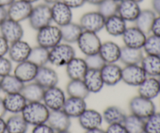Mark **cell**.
I'll return each instance as SVG.
<instances>
[{"label":"cell","mask_w":160,"mask_h":133,"mask_svg":"<svg viewBox=\"0 0 160 133\" xmlns=\"http://www.w3.org/2000/svg\"><path fill=\"white\" fill-rule=\"evenodd\" d=\"M0 133H6V122L3 118H0Z\"/></svg>","instance_id":"obj_52"},{"label":"cell","mask_w":160,"mask_h":133,"mask_svg":"<svg viewBox=\"0 0 160 133\" xmlns=\"http://www.w3.org/2000/svg\"><path fill=\"white\" fill-rule=\"evenodd\" d=\"M56 133H71L69 130H64V131H59V132H56Z\"/></svg>","instance_id":"obj_58"},{"label":"cell","mask_w":160,"mask_h":133,"mask_svg":"<svg viewBox=\"0 0 160 133\" xmlns=\"http://www.w3.org/2000/svg\"><path fill=\"white\" fill-rule=\"evenodd\" d=\"M139 3L134 0H122L118 3L117 14L126 22H134L140 13Z\"/></svg>","instance_id":"obj_17"},{"label":"cell","mask_w":160,"mask_h":133,"mask_svg":"<svg viewBox=\"0 0 160 133\" xmlns=\"http://www.w3.org/2000/svg\"><path fill=\"white\" fill-rule=\"evenodd\" d=\"M49 50L37 45L31 48V53L28 57V61L34 63L38 67L44 66L48 63Z\"/></svg>","instance_id":"obj_37"},{"label":"cell","mask_w":160,"mask_h":133,"mask_svg":"<svg viewBox=\"0 0 160 133\" xmlns=\"http://www.w3.org/2000/svg\"><path fill=\"white\" fill-rule=\"evenodd\" d=\"M15 0H0V7L7 8L10 6Z\"/></svg>","instance_id":"obj_53"},{"label":"cell","mask_w":160,"mask_h":133,"mask_svg":"<svg viewBox=\"0 0 160 133\" xmlns=\"http://www.w3.org/2000/svg\"><path fill=\"white\" fill-rule=\"evenodd\" d=\"M71 118L62 110L50 111L47 123L55 132L69 130L71 126Z\"/></svg>","instance_id":"obj_20"},{"label":"cell","mask_w":160,"mask_h":133,"mask_svg":"<svg viewBox=\"0 0 160 133\" xmlns=\"http://www.w3.org/2000/svg\"><path fill=\"white\" fill-rule=\"evenodd\" d=\"M6 107H5L4 102H3V98L0 97V118H3L6 114Z\"/></svg>","instance_id":"obj_51"},{"label":"cell","mask_w":160,"mask_h":133,"mask_svg":"<svg viewBox=\"0 0 160 133\" xmlns=\"http://www.w3.org/2000/svg\"><path fill=\"white\" fill-rule=\"evenodd\" d=\"M100 72L105 85L112 87L122 81V68L117 63H106Z\"/></svg>","instance_id":"obj_16"},{"label":"cell","mask_w":160,"mask_h":133,"mask_svg":"<svg viewBox=\"0 0 160 133\" xmlns=\"http://www.w3.org/2000/svg\"><path fill=\"white\" fill-rule=\"evenodd\" d=\"M142 48H134L123 45L120 49V60L124 65L140 64L144 58Z\"/></svg>","instance_id":"obj_28"},{"label":"cell","mask_w":160,"mask_h":133,"mask_svg":"<svg viewBox=\"0 0 160 133\" xmlns=\"http://www.w3.org/2000/svg\"><path fill=\"white\" fill-rule=\"evenodd\" d=\"M67 93L69 97L82 99H86L90 94L82 79H70L67 85Z\"/></svg>","instance_id":"obj_36"},{"label":"cell","mask_w":160,"mask_h":133,"mask_svg":"<svg viewBox=\"0 0 160 133\" xmlns=\"http://www.w3.org/2000/svg\"><path fill=\"white\" fill-rule=\"evenodd\" d=\"M127 22L118 14L106 18L104 28L106 32L112 37H120L123 35L127 29Z\"/></svg>","instance_id":"obj_27"},{"label":"cell","mask_w":160,"mask_h":133,"mask_svg":"<svg viewBox=\"0 0 160 133\" xmlns=\"http://www.w3.org/2000/svg\"><path fill=\"white\" fill-rule=\"evenodd\" d=\"M34 81L44 89H48L57 86L59 76L53 69L44 65L38 67Z\"/></svg>","instance_id":"obj_18"},{"label":"cell","mask_w":160,"mask_h":133,"mask_svg":"<svg viewBox=\"0 0 160 133\" xmlns=\"http://www.w3.org/2000/svg\"><path fill=\"white\" fill-rule=\"evenodd\" d=\"M115 2H120V1H122V0H114Z\"/></svg>","instance_id":"obj_61"},{"label":"cell","mask_w":160,"mask_h":133,"mask_svg":"<svg viewBox=\"0 0 160 133\" xmlns=\"http://www.w3.org/2000/svg\"><path fill=\"white\" fill-rule=\"evenodd\" d=\"M156 16L157 15L152 9H142L139 15L138 16L137 19L134 21L135 26L143 31L145 34H150L152 26Z\"/></svg>","instance_id":"obj_29"},{"label":"cell","mask_w":160,"mask_h":133,"mask_svg":"<svg viewBox=\"0 0 160 133\" xmlns=\"http://www.w3.org/2000/svg\"><path fill=\"white\" fill-rule=\"evenodd\" d=\"M28 21L31 27L35 31L51 24L52 22L51 6L44 2L33 6Z\"/></svg>","instance_id":"obj_4"},{"label":"cell","mask_w":160,"mask_h":133,"mask_svg":"<svg viewBox=\"0 0 160 133\" xmlns=\"http://www.w3.org/2000/svg\"><path fill=\"white\" fill-rule=\"evenodd\" d=\"M145 120L131 114L127 115L123 125L128 133H145Z\"/></svg>","instance_id":"obj_38"},{"label":"cell","mask_w":160,"mask_h":133,"mask_svg":"<svg viewBox=\"0 0 160 133\" xmlns=\"http://www.w3.org/2000/svg\"><path fill=\"white\" fill-rule=\"evenodd\" d=\"M12 70V61L5 56L0 57V78L10 74Z\"/></svg>","instance_id":"obj_43"},{"label":"cell","mask_w":160,"mask_h":133,"mask_svg":"<svg viewBox=\"0 0 160 133\" xmlns=\"http://www.w3.org/2000/svg\"><path fill=\"white\" fill-rule=\"evenodd\" d=\"M33 9V5L22 0H15L7 7L8 18L20 22L28 20Z\"/></svg>","instance_id":"obj_11"},{"label":"cell","mask_w":160,"mask_h":133,"mask_svg":"<svg viewBox=\"0 0 160 133\" xmlns=\"http://www.w3.org/2000/svg\"><path fill=\"white\" fill-rule=\"evenodd\" d=\"M158 78V80H159V87H160V76H159V77H157Z\"/></svg>","instance_id":"obj_60"},{"label":"cell","mask_w":160,"mask_h":133,"mask_svg":"<svg viewBox=\"0 0 160 133\" xmlns=\"http://www.w3.org/2000/svg\"><path fill=\"white\" fill-rule=\"evenodd\" d=\"M89 93H97L102 90L104 87L100 70L88 69L82 79Z\"/></svg>","instance_id":"obj_23"},{"label":"cell","mask_w":160,"mask_h":133,"mask_svg":"<svg viewBox=\"0 0 160 133\" xmlns=\"http://www.w3.org/2000/svg\"><path fill=\"white\" fill-rule=\"evenodd\" d=\"M0 33L1 35L11 44L22 40L24 32L20 23L7 18L0 25Z\"/></svg>","instance_id":"obj_10"},{"label":"cell","mask_w":160,"mask_h":133,"mask_svg":"<svg viewBox=\"0 0 160 133\" xmlns=\"http://www.w3.org/2000/svg\"><path fill=\"white\" fill-rule=\"evenodd\" d=\"M36 41L38 45L50 50L62 41L60 27L49 24L37 31Z\"/></svg>","instance_id":"obj_2"},{"label":"cell","mask_w":160,"mask_h":133,"mask_svg":"<svg viewBox=\"0 0 160 133\" xmlns=\"http://www.w3.org/2000/svg\"><path fill=\"white\" fill-rule=\"evenodd\" d=\"M142 49L146 55L160 56V36L152 34L148 36Z\"/></svg>","instance_id":"obj_39"},{"label":"cell","mask_w":160,"mask_h":133,"mask_svg":"<svg viewBox=\"0 0 160 133\" xmlns=\"http://www.w3.org/2000/svg\"><path fill=\"white\" fill-rule=\"evenodd\" d=\"M87 109V104H86L85 99L78 97H69L65 101L62 110L70 117L72 118H77Z\"/></svg>","instance_id":"obj_24"},{"label":"cell","mask_w":160,"mask_h":133,"mask_svg":"<svg viewBox=\"0 0 160 133\" xmlns=\"http://www.w3.org/2000/svg\"><path fill=\"white\" fill-rule=\"evenodd\" d=\"M145 133H160V112H155L145 119Z\"/></svg>","instance_id":"obj_41"},{"label":"cell","mask_w":160,"mask_h":133,"mask_svg":"<svg viewBox=\"0 0 160 133\" xmlns=\"http://www.w3.org/2000/svg\"><path fill=\"white\" fill-rule=\"evenodd\" d=\"M88 69L100 70L105 65L106 62L98 53L86 56L84 59Z\"/></svg>","instance_id":"obj_42"},{"label":"cell","mask_w":160,"mask_h":133,"mask_svg":"<svg viewBox=\"0 0 160 133\" xmlns=\"http://www.w3.org/2000/svg\"><path fill=\"white\" fill-rule=\"evenodd\" d=\"M152 7L156 15L160 16V0H152Z\"/></svg>","instance_id":"obj_49"},{"label":"cell","mask_w":160,"mask_h":133,"mask_svg":"<svg viewBox=\"0 0 160 133\" xmlns=\"http://www.w3.org/2000/svg\"><path fill=\"white\" fill-rule=\"evenodd\" d=\"M44 2H45V3H46V4H48V5H52L54 4V3L56 2H58L59 1H62V0H43Z\"/></svg>","instance_id":"obj_56"},{"label":"cell","mask_w":160,"mask_h":133,"mask_svg":"<svg viewBox=\"0 0 160 133\" xmlns=\"http://www.w3.org/2000/svg\"><path fill=\"white\" fill-rule=\"evenodd\" d=\"M102 42L97 33L83 31L77 41L80 51L85 56L98 53Z\"/></svg>","instance_id":"obj_6"},{"label":"cell","mask_w":160,"mask_h":133,"mask_svg":"<svg viewBox=\"0 0 160 133\" xmlns=\"http://www.w3.org/2000/svg\"><path fill=\"white\" fill-rule=\"evenodd\" d=\"M24 84L15 75L10 74L0 78L1 90L6 94L8 93H21Z\"/></svg>","instance_id":"obj_30"},{"label":"cell","mask_w":160,"mask_h":133,"mask_svg":"<svg viewBox=\"0 0 160 133\" xmlns=\"http://www.w3.org/2000/svg\"><path fill=\"white\" fill-rule=\"evenodd\" d=\"M120 49L121 47L117 43L108 40L102 43L98 54L106 63H117L120 60Z\"/></svg>","instance_id":"obj_25"},{"label":"cell","mask_w":160,"mask_h":133,"mask_svg":"<svg viewBox=\"0 0 160 133\" xmlns=\"http://www.w3.org/2000/svg\"><path fill=\"white\" fill-rule=\"evenodd\" d=\"M129 110L131 114L145 120L156 112V105L152 100L147 99L139 95L131 98L129 102Z\"/></svg>","instance_id":"obj_5"},{"label":"cell","mask_w":160,"mask_h":133,"mask_svg":"<svg viewBox=\"0 0 160 133\" xmlns=\"http://www.w3.org/2000/svg\"><path fill=\"white\" fill-rule=\"evenodd\" d=\"M84 133H106V131H104L103 129H102L101 128H97V129H91V130L85 131Z\"/></svg>","instance_id":"obj_54"},{"label":"cell","mask_w":160,"mask_h":133,"mask_svg":"<svg viewBox=\"0 0 160 133\" xmlns=\"http://www.w3.org/2000/svg\"><path fill=\"white\" fill-rule=\"evenodd\" d=\"M140 65L148 76L159 77L160 76V56L146 55Z\"/></svg>","instance_id":"obj_33"},{"label":"cell","mask_w":160,"mask_h":133,"mask_svg":"<svg viewBox=\"0 0 160 133\" xmlns=\"http://www.w3.org/2000/svg\"><path fill=\"white\" fill-rule=\"evenodd\" d=\"M8 18L7 9L6 8L0 7V25Z\"/></svg>","instance_id":"obj_50"},{"label":"cell","mask_w":160,"mask_h":133,"mask_svg":"<svg viewBox=\"0 0 160 133\" xmlns=\"http://www.w3.org/2000/svg\"><path fill=\"white\" fill-rule=\"evenodd\" d=\"M51 12L52 21L56 23V26H62L72 22V9L62 1L51 5Z\"/></svg>","instance_id":"obj_12"},{"label":"cell","mask_w":160,"mask_h":133,"mask_svg":"<svg viewBox=\"0 0 160 133\" xmlns=\"http://www.w3.org/2000/svg\"><path fill=\"white\" fill-rule=\"evenodd\" d=\"M31 133H56V132H55L54 129L46 122L34 126V129H32Z\"/></svg>","instance_id":"obj_44"},{"label":"cell","mask_w":160,"mask_h":133,"mask_svg":"<svg viewBox=\"0 0 160 133\" xmlns=\"http://www.w3.org/2000/svg\"><path fill=\"white\" fill-rule=\"evenodd\" d=\"M75 55V49L70 44L59 43L49 50L48 62L57 67L66 66Z\"/></svg>","instance_id":"obj_3"},{"label":"cell","mask_w":160,"mask_h":133,"mask_svg":"<svg viewBox=\"0 0 160 133\" xmlns=\"http://www.w3.org/2000/svg\"><path fill=\"white\" fill-rule=\"evenodd\" d=\"M49 112V109L42 101H38L28 102L21 115L29 126H35L46 123Z\"/></svg>","instance_id":"obj_1"},{"label":"cell","mask_w":160,"mask_h":133,"mask_svg":"<svg viewBox=\"0 0 160 133\" xmlns=\"http://www.w3.org/2000/svg\"><path fill=\"white\" fill-rule=\"evenodd\" d=\"M10 44L4 38L2 35H0V57L6 56L8 54Z\"/></svg>","instance_id":"obj_46"},{"label":"cell","mask_w":160,"mask_h":133,"mask_svg":"<svg viewBox=\"0 0 160 133\" xmlns=\"http://www.w3.org/2000/svg\"><path fill=\"white\" fill-rule=\"evenodd\" d=\"M151 33L155 35L160 36V16H156V19L154 20L152 26Z\"/></svg>","instance_id":"obj_48"},{"label":"cell","mask_w":160,"mask_h":133,"mask_svg":"<svg viewBox=\"0 0 160 133\" xmlns=\"http://www.w3.org/2000/svg\"><path fill=\"white\" fill-rule=\"evenodd\" d=\"M0 91H1V87H0Z\"/></svg>","instance_id":"obj_62"},{"label":"cell","mask_w":160,"mask_h":133,"mask_svg":"<svg viewBox=\"0 0 160 133\" xmlns=\"http://www.w3.org/2000/svg\"><path fill=\"white\" fill-rule=\"evenodd\" d=\"M105 20L106 18L98 11H91L81 16L79 24L83 31L98 33L104 28Z\"/></svg>","instance_id":"obj_9"},{"label":"cell","mask_w":160,"mask_h":133,"mask_svg":"<svg viewBox=\"0 0 160 133\" xmlns=\"http://www.w3.org/2000/svg\"><path fill=\"white\" fill-rule=\"evenodd\" d=\"M103 0H85L86 3H88V4L94 5V6H98V4L102 2Z\"/></svg>","instance_id":"obj_55"},{"label":"cell","mask_w":160,"mask_h":133,"mask_svg":"<svg viewBox=\"0 0 160 133\" xmlns=\"http://www.w3.org/2000/svg\"><path fill=\"white\" fill-rule=\"evenodd\" d=\"M59 27L62 35V40L67 44L77 43L83 32V29L79 23H73V22H70Z\"/></svg>","instance_id":"obj_32"},{"label":"cell","mask_w":160,"mask_h":133,"mask_svg":"<svg viewBox=\"0 0 160 133\" xmlns=\"http://www.w3.org/2000/svg\"><path fill=\"white\" fill-rule=\"evenodd\" d=\"M102 118L108 125L123 124L127 115L120 107L117 106H109L103 111Z\"/></svg>","instance_id":"obj_35"},{"label":"cell","mask_w":160,"mask_h":133,"mask_svg":"<svg viewBox=\"0 0 160 133\" xmlns=\"http://www.w3.org/2000/svg\"><path fill=\"white\" fill-rule=\"evenodd\" d=\"M79 125L85 131L101 127L102 124V115L96 110L87 108L79 117Z\"/></svg>","instance_id":"obj_15"},{"label":"cell","mask_w":160,"mask_h":133,"mask_svg":"<svg viewBox=\"0 0 160 133\" xmlns=\"http://www.w3.org/2000/svg\"><path fill=\"white\" fill-rule=\"evenodd\" d=\"M22 1H24V2H28V3H31V4H33V3L39 1V0H22Z\"/></svg>","instance_id":"obj_57"},{"label":"cell","mask_w":160,"mask_h":133,"mask_svg":"<svg viewBox=\"0 0 160 133\" xmlns=\"http://www.w3.org/2000/svg\"><path fill=\"white\" fill-rule=\"evenodd\" d=\"M147 76L140 64L124 65L122 68V81L128 86L138 87Z\"/></svg>","instance_id":"obj_7"},{"label":"cell","mask_w":160,"mask_h":133,"mask_svg":"<svg viewBox=\"0 0 160 133\" xmlns=\"http://www.w3.org/2000/svg\"><path fill=\"white\" fill-rule=\"evenodd\" d=\"M138 95L149 100H153L160 94L159 83L157 77L147 76L146 79L138 86Z\"/></svg>","instance_id":"obj_21"},{"label":"cell","mask_w":160,"mask_h":133,"mask_svg":"<svg viewBox=\"0 0 160 133\" xmlns=\"http://www.w3.org/2000/svg\"><path fill=\"white\" fill-rule=\"evenodd\" d=\"M106 133H128L126 128L123 124H112L109 125L106 129Z\"/></svg>","instance_id":"obj_45"},{"label":"cell","mask_w":160,"mask_h":133,"mask_svg":"<svg viewBox=\"0 0 160 133\" xmlns=\"http://www.w3.org/2000/svg\"><path fill=\"white\" fill-rule=\"evenodd\" d=\"M125 46L134 48H143L147 38V34L135 26L127 27L122 35Z\"/></svg>","instance_id":"obj_13"},{"label":"cell","mask_w":160,"mask_h":133,"mask_svg":"<svg viewBox=\"0 0 160 133\" xmlns=\"http://www.w3.org/2000/svg\"><path fill=\"white\" fill-rule=\"evenodd\" d=\"M62 1L72 9L81 7L86 3L85 0H62Z\"/></svg>","instance_id":"obj_47"},{"label":"cell","mask_w":160,"mask_h":133,"mask_svg":"<svg viewBox=\"0 0 160 133\" xmlns=\"http://www.w3.org/2000/svg\"><path fill=\"white\" fill-rule=\"evenodd\" d=\"M38 69V67L37 65L30 61L26 60L17 63L14 69V75L23 83H28L34 81Z\"/></svg>","instance_id":"obj_19"},{"label":"cell","mask_w":160,"mask_h":133,"mask_svg":"<svg viewBox=\"0 0 160 133\" xmlns=\"http://www.w3.org/2000/svg\"><path fill=\"white\" fill-rule=\"evenodd\" d=\"M134 1L137 2H138V3H140V2H143L144 0H134Z\"/></svg>","instance_id":"obj_59"},{"label":"cell","mask_w":160,"mask_h":133,"mask_svg":"<svg viewBox=\"0 0 160 133\" xmlns=\"http://www.w3.org/2000/svg\"><path fill=\"white\" fill-rule=\"evenodd\" d=\"M6 122V133H27L28 126L21 114H12Z\"/></svg>","instance_id":"obj_34"},{"label":"cell","mask_w":160,"mask_h":133,"mask_svg":"<svg viewBox=\"0 0 160 133\" xmlns=\"http://www.w3.org/2000/svg\"><path fill=\"white\" fill-rule=\"evenodd\" d=\"M66 94L63 90L57 86L45 89L42 102L49 111L60 110L65 103Z\"/></svg>","instance_id":"obj_8"},{"label":"cell","mask_w":160,"mask_h":133,"mask_svg":"<svg viewBox=\"0 0 160 133\" xmlns=\"http://www.w3.org/2000/svg\"><path fill=\"white\" fill-rule=\"evenodd\" d=\"M5 107L11 114H21L28 101L21 93H8L3 98Z\"/></svg>","instance_id":"obj_22"},{"label":"cell","mask_w":160,"mask_h":133,"mask_svg":"<svg viewBox=\"0 0 160 133\" xmlns=\"http://www.w3.org/2000/svg\"><path fill=\"white\" fill-rule=\"evenodd\" d=\"M118 3L114 0H103L98 6V12L105 18L117 14Z\"/></svg>","instance_id":"obj_40"},{"label":"cell","mask_w":160,"mask_h":133,"mask_svg":"<svg viewBox=\"0 0 160 133\" xmlns=\"http://www.w3.org/2000/svg\"><path fill=\"white\" fill-rule=\"evenodd\" d=\"M31 51V47L29 44L24 40H20L9 45L8 55L12 62L20 63L28 60Z\"/></svg>","instance_id":"obj_14"},{"label":"cell","mask_w":160,"mask_h":133,"mask_svg":"<svg viewBox=\"0 0 160 133\" xmlns=\"http://www.w3.org/2000/svg\"><path fill=\"white\" fill-rule=\"evenodd\" d=\"M45 89L38 83L33 81L24 84L21 93L28 102L42 101Z\"/></svg>","instance_id":"obj_31"},{"label":"cell","mask_w":160,"mask_h":133,"mask_svg":"<svg viewBox=\"0 0 160 133\" xmlns=\"http://www.w3.org/2000/svg\"><path fill=\"white\" fill-rule=\"evenodd\" d=\"M88 69L84 59L74 57L66 65V71L70 79H82Z\"/></svg>","instance_id":"obj_26"}]
</instances>
